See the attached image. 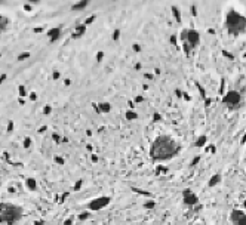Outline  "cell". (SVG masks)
Instances as JSON below:
<instances>
[{"instance_id": "cell-1", "label": "cell", "mask_w": 246, "mask_h": 225, "mask_svg": "<svg viewBox=\"0 0 246 225\" xmlns=\"http://www.w3.org/2000/svg\"><path fill=\"white\" fill-rule=\"evenodd\" d=\"M179 153V145L169 135H160L153 141L150 147V157L154 161L170 160Z\"/></svg>"}, {"instance_id": "cell-2", "label": "cell", "mask_w": 246, "mask_h": 225, "mask_svg": "<svg viewBox=\"0 0 246 225\" xmlns=\"http://www.w3.org/2000/svg\"><path fill=\"white\" fill-rule=\"evenodd\" d=\"M24 209L15 203H2L0 204V224L15 225L22 219Z\"/></svg>"}, {"instance_id": "cell-3", "label": "cell", "mask_w": 246, "mask_h": 225, "mask_svg": "<svg viewBox=\"0 0 246 225\" xmlns=\"http://www.w3.org/2000/svg\"><path fill=\"white\" fill-rule=\"evenodd\" d=\"M225 27L230 34L237 36L246 30V18L242 14H239L237 10H230L225 18Z\"/></svg>"}, {"instance_id": "cell-4", "label": "cell", "mask_w": 246, "mask_h": 225, "mask_svg": "<svg viewBox=\"0 0 246 225\" xmlns=\"http://www.w3.org/2000/svg\"><path fill=\"white\" fill-rule=\"evenodd\" d=\"M179 37H181L182 48H184V52H185L187 55H190V52L194 50L196 48L199 46V43H200V34L197 33L196 30H188V28H185V30L181 31Z\"/></svg>"}, {"instance_id": "cell-5", "label": "cell", "mask_w": 246, "mask_h": 225, "mask_svg": "<svg viewBox=\"0 0 246 225\" xmlns=\"http://www.w3.org/2000/svg\"><path fill=\"white\" fill-rule=\"evenodd\" d=\"M222 101H224V104H225L230 110H234V108H237V107H240V104H242V95H240L237 91H230V92H227V95L224 96Z\"/></svg>"}, {"instance_id": "cell-6", "label": "cell", "mask_w": 246, "mask_h": 225, "mask_svg": "<svg viewBox=\"0 0 246 225\" xmlns=\"http://www.w3.org/2000/svg\"><path fill=\"white\" fill-rule=\"evenodd\" d=\"M110 203H111V197H107V196H100V197L93 199V200L88 204V208L91 209V210H101V209L107 208Z\"/></svg>"}, {"instance_id": "cell-7", "label": "cell", "mask_w": 246, "mask_h": 225, "mask_svg": "<svg viewBox=\"0 0 246 225\" xmlns=\"http://www.w3.org/2000/svg\"><path fill=\"white\" fill-rule=\"evenodd\" d=\"M230 219L233 225H246V213L240 209H233L230 213Z\"/></svg>"}, {"instance_id": "cell-8", "label": "cell", "mask_w": 246, "mask_h": 225, "mask_svg": "<svg viewBox=\"0 0 246 225\" xmlns=\"http://www.w3.org/2000/svg\"><path fill=\"white\" fill-rule=\"evenodd\" d=\"M182 201L187 206H194L196 203H197V196H196L194 192H191L190 190H184L182 191Z\"/></svg>"}, {"instance_id": "cell-9", "label": "cell", "mask_w": 246, "mask_h": 225, "mask_svg": "<svg viewBox=\"0 0 246 225\" xmlns=\"http://www.w3.org/2000/svg\"><path fill=\"white\" fill-rule=\"evenodd\" d=\"M48 36H49L51 42H57V40L60 39V36H61V30L60 28H52L51 31L48 33Z\"/></svg>"}, {"instance_id": "cell-10", "label": "cell", "mask_w": 246, "mask_h": 225, "mask_svg": "<svg viewBox=\"0 0 246 225\" xmlns=\"http://www.w3.org/2000/svg\"><path fill=\"white\" fill-rule=\"evenodd\" d=\"M221 182V175L220 173H215V175H212V178L209 179V182H208V185L209 187H215L217 184Z\"/></svg>"}, {"instance_id": "cell-11", "label": "cell", "mask_w": 246, "mask_h": 225, "mask_svg": "<svg viewBox=\"0 0 246 225\" xmlns=\"http://www.w3.org/2000/svg\"><path fill=\"white\" fill-rule=\"evenodd\" d=\"M85 30H86V25H80V27H77L76 31L73 33V37H74V39H79L82 34L85 33Z\"/></svg>"}, {"instance_id": "cell-12", "label": "cell", "mask_w": 246, "mask_h": 225, "mask_svg": "<svg viewBox=\"0 0 246 225\" xmlns=\"http://www.w3.org/2000/svg\"><path fill=\"white\" fill-rule=\"evenodd\" d=\"M9 21L6 17H3V15H0V31H5L6 30V27H8Z\"/></svg>"}, {"instance_id": "cell-13", "label": "cell", "mask_w": 246, "mask_h": 225, "mask_svg": "<svg viewBox=\"0 0 246 225\" xmlns=\"http://www.w3.org/2000/svg\"><path fill=\"white\" fill-rule=\"evenodd\" d=\"M111 110V104L108 102H101L100 104V113H108Z\"/></svg>"}, {"instance_id": "cell-14", "label": "cell", "mask_w": 246, "mask_h": 225, "mask_svg": "<svg viewBox=\"0 0 246 225\" xmlns=\"http://www.w3.org/2000/svg\"><path fill=\"white\" fill-rule=\"evenodd\" d=\"M85 6H88V2H86V0H85V2H79V3H76V5H74L71 9H73V10H76V9H77V10H79V9H83Z\"/></svg>"}, {"instance_id": "cell-15", "label": "cell", "mask_w": 246, "mask_h": 225, "mask_svg": "<svg viewBox=\"0 0 246 225\" xmlns=\"http://www.w3.org/2000/svg\"><path fill=\"white\" fill-rule=\"evenodd\" d=\"M205 144H206V136H200V138L196 141L194 145H196V147H203Z\"/></svg>"}, {"instance_id": "cell-16", "label": "cell", "mask_w": 246, "mask_h": 225, "mask_svg": "<svg viewBox=\"0 0 246 225\" xmlns=\"http://www.w3.org/2000/svg\"><path fill=\"white\" fill-rule=\"evenodd\" d=\"M170 9H172V12H174V15H175V18H177V21H178V22H179V21H181V15H179V10H178V9H177V6H172V8H170Z\"/></svg>"}, {"instance_id": "cell-17", "label": "cell", "mask_w": 246, "mask_h": 225, "mask_svg": "<svg viewBox=\"0 0 246 225\" xmlns=\"http://www.w3.org/2000/svg\"><path fill=\"white\" fill-rule=\"evenodd\" d=\"M27 187H30L31 190H36V181L31 179V178H30V179H27Z\"/></svg>"}, {"instance_id": "cell-18", "label": "cell", "mask_w": 246, "mask_h": 225, "mask_svg": "<svg viewBox=\"0 0 246 225\" xmlns=\"http://www.w3.org/2000/svg\"><path fill=\"white\" fill-rule=\"evenodd\" d=\"M126 118H127V120H134V118H136V113H134V111H127V113H126Z\"/></svg>"}, {"instance_id": "cell-19", "label": "cell", "mask_w": 246, "mask_h": 225, "mask_svg": "<svg viewBox=\"0 0 246 225\" xmlns=\"http://www.w3.org/2000/svg\"><path fill=\"white\" fill-rule=\"evenodd\" d=\"M28 56H30V53H28V52H24L22 55H19V56H18V61H24V59H27Z\"/></svg>"}, {"instance_id": "cell-20", "label": "cell", "mask_w": 246, "mask_h": 225, "mask_svg": "<svg viewBox=\"0 0 246 225\" xmlns=\"http://www.w3.org/2000/svg\"><path fill=\"white\" fill-rule=\"evenodd\" d=\"M119 36H120V31L119 30H116V31H114V36H113V40H117V39H119Z\"/></svg>"}, {"instance_id": "cell-21", "label": "cell", "mask_w": 246, "mask_h": 225, "mask_svg": "<svg viewBox=\"0 0 246 225\" xmlns=\"http://www.w3.org/2000/svg\"><path fill=\"white\" fill-rule=\"evenodd\" d=\"M154 206V201H148V203H145V208H148V209H151Z\"/></svg>"}, {"instance_id": "cell-22", "label": "cell", "mask_w": 246, "mask_h": 225, "mask_svg": "<svg viewBox=\"0 0 246 225\" xmlns=\"http://www.w3.org/2000/svg\"><path fill=\"white\" fill-rule=\"evenodd\" d=\"M30 145H31V141H30V139H25V141H24V147H25V148H28Z\"/></svg>"}, {"instance_id": "cell-23", "label": "cell", "mask_w": 246, "mask_h": 225, "mask_svg": "<svg viewBox=\"0 0 246 225\" xmlns=\"http://www.w3.org/2000/svg\"><path fill=\"white\" fill-rule=\"evenodd\" d=\"M49 113H51V107L46 105V107H45V114H49Z\"/></svg>"}, {"instance_id": "cell-24", "label": "cell", "mask_w": 246, "mask_h": 225, "mask_svg": "<svg viewBox=\"0 0 246 225\" xmlns=\"http://www.w3.org/2000/svg\"><path fill=\"white\" fill-rule=\"evenodd\" d=\"M199 160H200V157L197 156V157H196L194 160H193V163H191V166H194V165H196V163H197V161H199Z\"/></svg>"}, {"instance_id": "cell-25", "label": "cell", "mask_w": 246, "mask_h": 225, "mask_svg": "<svg viewBox=\"0 0 246 225\" xmlns=\"http://www.w3.org/2000/svg\"><path fill=\"white\" fill-rule=\"evenodd\" d=\"M19 93H21V95H25V89H24V87H22V86H21V87H19Z\"/></svg>"}, {"instance_id": "cell-26", "label": "cell", "mask_w": 246, "mask_h": 225, "mask_svg": "<svg viewBox=\"0 0 246 225\" xmlns=\"http://www.w3.org/2000/svg\"><path fill=\"white\" fill-rule=\"evenodd\" d=\"M136 102H143V96H136Z\"/></svg>"}, {"instance_id": "cell-27", "label": "cell", "mask_w": 246, "mask_h": 225, "mask_svg": "<svg viewBox=\"0 0 246 225\" xmlns=\"http://www.w3.org/2000/svg\"><path fill=\"white\" fill-rule=\"evenodd\" d=\"M5 79H6V74L0 76V83H2V82H3V80H5Z\"/></svg>"}, {"instance_id": "cell-28", "label": "cell", "mask_w": 246, "mask_h": 225, "mask_svg": "<svg viewBox=\"0 0 246 225\" xmlns=\"http://www.w3.org/2000/svg\"><path fill=\"white\" fill-rule=\"evenodd\" d=\"M12 125H14V123L10 122V123H9V127H8V130H9V132H10V130H12V127H14V126H12Z\"/></svg>"}, {"instance_id": "cell-29", "label": "cell", "mask_w": 246, "mask_h": 225, "mask_svg": "<svg viewBox=\"0 0 246 225\" xmlns=\"http://www.w3.org/2000/svg\"><path fill=\"white\" fill-rule=\"evenodd\" d=\"M53 79H60V74H58V73H53Z\"/></svg>"}, {"instance_id": "cell-30", "label": "cell", "mask_w": 246, "mask_h": 225, "mask_svg": "<svg viewBox=\"0 0 246 225\" xmlns=\"http://www.w3.org/2000/svg\"><path fill=\"white\" fill-rule=\"evenodd\" d=\"M100 59H102V52H100V53H98V61H100Z\"/></svg>"}, {"instance_id": "cell-31", "label": "cell", "mask_w": 246, "mask_h": 225, "mask_svg": "<svg viewBox=\"0 0 246 225\" xmlns=\"http://www.w3.org/2000/svg\"><path fill=\"white\" fill-rule=\"evenodd\" d=\"M245 142H246V135L243 136V139H242V144H245Z\"/></svg>"}, {"instance_id": "cell-32", "label": "cell", "mask_w": 246, "mask_h": 225, "mask_svg": "<svg viewBox=\"0 0 246 225\" xmlns=\"http://www.w3.org/2000/svg\"><path fill=\"white\" fill-rule=\"evenodd\" d=\"M243 206H245V208H246V200H245V203H243Z\"/></svg>"}]
</instances>
